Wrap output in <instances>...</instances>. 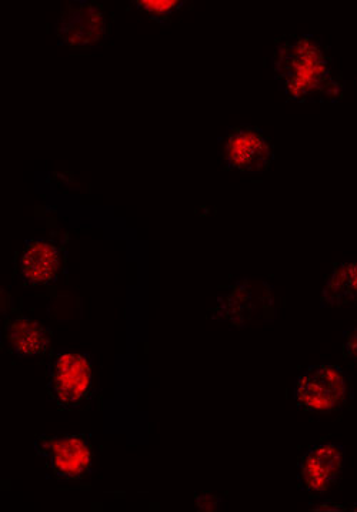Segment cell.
Listing matches in <instances>:
<instances>
[{"mask_svg":"<svg viewBox=\"0 0 357 512\" xmlns=\"http://www.w3.org/2000/svg\"><path fill=\"white\" fill-rule=\"evenodd\" d=\"M280 90L298 102H339L343 83L325 46L315 36L280 40L273 58Z\"/></svg>","mask_w":357,"mask_h":512,"instance_id":"6da1fadb","label":"cell"},{"mask_svg":"<svg viewBox=\"0 0 357 512\" xmlns=\"http://www.w3.org/2000/svg\"><path fill=\"white\" fill-rule=\"evenodd\" d=\"M89 357L70 350H59L50 363L48 390L60 408H80L92 393Z\"/></svg>","mask_w":357,"mask_h":512,"instance_id":"7a4b0ae2","label":"cell"},{"mask_svg":"<svg viewBox=\"0 0 357 512\" xmlns=\"http://www.w3.org/2000/svg\"><path fill=\"white\" fill-rule=\"evenodd\" d=\"M36 454L43 458L53 477L60 481L82 480L92 465V448L88 435L58 434L39 437Z\"/></svg>","mask_w":357,"mask_h":512,"instance_id":"3957f363","label":"cell"},{"mask_svg":"<svg viewBox=\"0 0 357 512\" xmlns=\"http://www.w3.org/2000/svg\"><path fill=\"white\" fill-rule=\"evenodd\" d=\"M299 408L312 413H332L345 406L346 381L342 370L333 366L310 367L296 384Z\"/></svg>","mask_w":357,"mask_h":512,"instance_id":"277c9868","label":"cell"},{"mask_svg":"<svg viewBox=\"0 0 357 512\" xmlns=\"http://www.w3.org/2000/svg\"><path fill=\"white\" fill-rule=\"evenodd\" d=\"M223 163L232 170L259 173L268 169L273 159L269 139L252 126L229 130L222 143Z\"/></svg>","mask_w":357,"mask_h":512,"instance_id":"5b68a950","label":"cell"},{"mask_svg":"<svg viewBox=\"0 0 357 512\" xmlns=\"http://www.w3.org/2000/svg\"><path fill=\"white\" fill-rule=\"evenodd\" d=\"M106 19L98 5L73 2L60 16L58 33L60 45L82 48L93 46L105 36Z\"/></svg>","mask_w":357,"mask_h":512,"instance_id":"8992f818","label":"cell"},{"mask_svg":"<svg viewBox=\"0 0 357 512\" xmlns=\"http://www.w3.org/2000/svg\"><path fill=\"white\" fill-rule=\"evenodd\" d=\"M343 448L335 444L315 445L299 463L303 488L313 494H323L338 481L342 471Z\"/></svg>","mask_w":357,"mask_h":512,"instance_id":"52a82bcc","label":"cell"},{"mask_svg":"<svg viewBox=\"0 0 357 512\" xmlns=\"http://www.w3.org/2000/svg\"><path fill=\"white\" fill-rule=\"evenodd\" d=\"M59 267V250L43 240L29 242L20 257V276L30 286L48 284Z\"/></svg>","mask_w":357,"mask_h":512,"instance_id":"ba28073f","label":"cell"},{"mask_svg":"<svg viewBox=\"0 0 357 512\" xmlns=\"http://www.w3.org/2000/svg\"><path fill=\"white\" fill-rule=\"evenodd\" d=\"M6 337L10 350L22 358L39 356L50 346V331L26 317L13 320L6 329Z\"/></svg>","mask_w":357,"mask_h":512,"instance_id":"9c48e42d","label":"cell"},{"mask_svg":"<svg viewBox=\"0 0 357 512\" xmlns=\"http://www.w3.org/2000/svg\"><path fill=\"white\" fill-rule=\"evenodd\" d=\"M357 303V261L336 264L322 294V306Z\"/></svg>","mask_w":357,"mask_h":512,"instance_id":"30bf717a","label":"cell"},{"mask_svg":"<svg viewBox=\"0 0 357 512\" xmlns=\"http://www.w3.org/2000/svg\"><path fill=\"white\" fill-rule=\"evenodd\" d=\"M136 8L145 10L149 13L150 18L165 19L170 18L173 13L178 12L185 5L183 2H175V0H142V2H135Z\"/></svg>","mask_w":357,"mask_h":512,"instance_id":"8fae6325","label":"cell"}]
</instances>
